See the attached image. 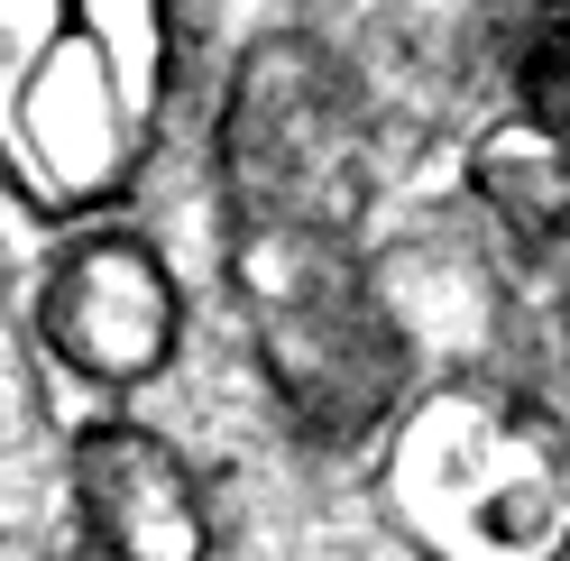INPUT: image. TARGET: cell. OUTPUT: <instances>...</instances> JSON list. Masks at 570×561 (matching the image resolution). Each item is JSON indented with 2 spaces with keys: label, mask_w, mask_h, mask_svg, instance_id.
Segmentation results:
<instances>
[{
  "label": "cell",
  "mask_w": 570,
  "mask_h": 561,
  "mask_svg": "<svg viewBox=\"0 0 570 561\" xmlns=\"http://www.w3.org/2000/svg\"><path fill=\"white\" fill-rule=\"evenodd\" d=\"M222 194L239 313L295 424L323 442L386 424L405 396V341L360 258L368 129L350 75L313 38H267L239 65L222 111Z\"/></svg>",
  "instance_id": "1"
},
{
  "label": "cell",
  "mask_w": 570,
  "mask_h": 561,
  "mask_svg": "<svg viewBox=\"0 0 570 561\" xmlns=\"http://www.w3.org/2000/svg\"><path fill=\"white\" fill-rule=\"evenodd\" d=\"M166 101V0H0V175L92 213L148 157Z\"/></svg>",
  "instance_id": "2"
},
{
  "label": "cell",
  "mask_w": 570,
  "mask_h": 561,
  "mask_svg": "<svg viewBox=\"0 0 570 561\" xmlns=\"http://www.w3.org/2000/svg\"><path fill=\"white\" fill-rule=\"evenodd\" d=\"M386 506L423 561H561L570 433L507 387H433L386 442Z\"/></svg>",
  "instance_id": "3"
},
{
  "label": "cell",
  "mask_w": 570,
  "mask_h": 561,
  "mask_svg": "<svg viewBox=\"0 0 570 561\" xmlns=\"http://www.w3.org/2000/svg\"><path fill=\"white\" fill-rule=\"evenodd\" d=\"M75 506H83V534L111 561H203L212 552L194 470L175 461V442H157L148 424H120V414L75 433Z\"/></svg>",
  "instance_id": "4"
},
{
  "label": "cell",
  "mask_w": 570,
  "mask_h": 561,
  "mask_svg": "<svg viewBox=\"0 0 570 561\" xmlns=\"http://www.w3.org/2000/svg\"><path fill=\"white\" fill-rule=\"evenodd\" d=\"M47 341L83 377H148L175 341V286L148 239H83L47 286Z\"/></svg>",
  "instance_id": "5"
},
{
  "label": "cell",
  "mask_w": 570,
  "mask_h": 561,
  "mask_svg": "<svg viewBox=\"0 0 570 561\" xmlns=\"http://www.w3.org/2000/svg\"><path fill=\"white\" fill-rule=\"evenodd\" d=\"M470 175H479V203H488L515 239H533V249L570 239V129L507 120V129L479 138Z\"/></svg>",
  "instance_id": "6"
},
{
  "label": "cell",
  "mask_w": 570,
  "mask_h": 561,
  "mask_svg": "<svg viewBox=\"0 0 570 561\" xmlns=\"http://www.w3.org/2000/svg\"><path fill=\"white\" fill-rule=\"evenodd\" d=\"M515 101H524V120L570 129V0L533 10L524 47H515Z\"/></svg>",
  "instance_id": "7"
}]
</instances>
